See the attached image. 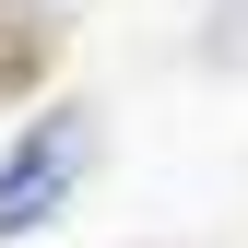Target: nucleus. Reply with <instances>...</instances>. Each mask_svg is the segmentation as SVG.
Instances as JSON below:
<instances>
[{"label":"nucleus","instance_id":"obj_1","mask_svg":"<svg viewBox=\"0 0 248 248\" xmlns=\"http://www.w3.org/2000/svg\"><path fill=\"white\" fill-rule=\"evenodd\" d=\"M71 177H83V107H47L36 130H24L12 154H0V236L47 225V213L71 201Z\"/></svg>","mask_w":248,"mask_h":248}]
</instances>
